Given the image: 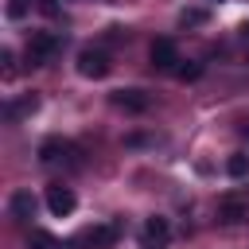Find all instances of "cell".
<instances>
[{"instance_id": "cell-1", "label": "cell", "mask_w": 249, "mask_h": 249, "mask_svg": "<svg viewBox=\"0 0 249 249\" xmlns=\"http://www.w3.org/2000/svg\"><path fill=\"white\" fill-rule=\"evenodd\" d=\"M35 156L43 167H82V148L74 140H62V136H47Z\"/></svg>"}, {"instance_id": "cell-2", "label": "cell", "mask_w": 249, "mask_h": 249, "mask_svg": "<svg viewBox=\"0 0 249 249\" xmlns=\"http://www.w3.org/2000/svg\"><path fill=\"white\" fill-rule=\"evenodd\" d=\"M58 47H62V39L54 31H31V39H27V66H47L58 54Z\"/></svg>"}, {"instance_id": "cell-3", "label": "cell", "mask_w": 249, "mask_h": 249, "mask_svg": "<svg viewBox=\"0 0 249 249\" xmlns=\"http://www.w3.org/2000/svg\"><path fill=\"white\" fill-rule=\"evenodd\" d=\"M117 233H121V226H117V222H105V226H93V230L78 233V237L70 241V249H109V245L117 241Z\"/></svg>"}, {"instance_id": "cell-4", "label": "cell", "mask_w": 249, "mask_h": 249, "mask_svg": "<svg viewBox=\"0 0 249 249\" xmlns=\"http://www.w3.org/2000/svg\"><path fill=\"white\" fill-rule=\"evenodd\" d=\"M109 70H113V62L101 47H82L78 51V74L82 78H105Z\"/></svg>"}, {"instance_id": "cell-5", "label": "cell", "mask_w": 249, "mask_h": 249, "mask_svg": "<svg viewBox=\"0 0 249 249\" xmlns=\"http://www.w3.org/2000/svg\"><path fill=\"white\" fill-rule=\"evenodd\" d=\"M218 222H222V226H241V222H249V198H245V195H222V198H218Z\"/></svg>"}, {"instance_id": "cell-6", "label": "cell", "mask_w": 249, "mask_h": 249, "mask_svg": "<svg viewBox=\"0 0 249 249\" xmlns=\"http://www.w3.org/2000/svg\"><path fill=\"white\" fill-rule=\"evenodd\" d=\"M74 206H78V198H74L70 187H62V183H51V187H47V210H51L54 218L74 214Z\"/></svg>"}, {"instance_id": "cell-7", "label": "cell", "mask_w": 249, "mask_h": 249, "mask_svg": "<svg viewBox=\"0 0 249 249\" xmlns=\"http://www.w3.org/2000/svg\"><path fill=\"white\" fill-rule=\"evenodd\" d=\"M167 237H171L167 218H148V222L140 226V249H163Z\"/></svg>"}, {"instance_id": "cell-8", "label": "cell", "mask_w": 249, "mask_h": 249, "mask_svg": "<svg viewBox=\"0 0 249 249\" xmlns=\"http://www.w3.org/2000/svg\"><path fill=\"white\" fill-rule=\"evenodd\" d=\"M148 58H152L156 70H175V62H179V47H175L171 39H156V43L148 47Z\"/></svg>"}, {"instance_id": "cell-9", "label": "cell", "mask_w": 249, "mask_h": 249, "mask_svg": "<svg viewBox=\"0 0 249 249\" xmlns=\"http://www.w3.org/2000/svg\"><path fill=\"white\" fill-rule=\"evenodd\" d=\"M113 105H117V109H128V113H144V109L152 105V97H148L144 89H117V93H113Z\"/></svg>"}, {"instance_id": "cell-10", "label": "cell", "mask_w": 249, "mask_h": 249, "mask_svg": "<svg viewBox=\"0 0 249 249\" xmlns=\"http://www.w3.org/2000/svg\"><path fill=\"white\" fill-rule=\"evenodd\" d=\"M8 210H12L16 222H31V218H35V198H31V191H16V195L8 198Z\"/></svg>"}, {"instance_id": "cell-11", "label": "cell", "mask_w": 249, "mask_h": 249, "mask_svg": "<svg viewBox=\"0 0 249 249\" xmlns=\"http://www.w3.org/2000/svg\"><path fill=\"white\" fill-rule=\"evenodd\" d=\"M35 109H39V97H35V93H23V97H16V101L4 105V117H8V121H19V117H31Z\"/></svg>"}, {"instance_id": "cell-12", "label": "cell", "mask_w": 249, "mask_h": 249, "mask_svg": "<svg viewBox=\"0 0 249 249\" xmlns=\"http://www.w3.org/2000/svg\"><path fill=\"white\" fill-rule=\"evenodd\" d=\"M27 249H62V245H58L54 233H47V230H31V233H27Z\"/></svg>"}, {"instance_id": "cell-13", "label": "cell", "mask_w": 249, "mask_h": 249, "mask_svg": "<svg viewBox=\"0 0 249 249\" xmlns=\"http://www.w3.org/2000/svg\"><path fill=\"white\" fill-rule=\"evenodd\" d=\"M226 171H230L233 179L249 175V156H241V152H237V156H230V160H226Z\"/></svg>"}, {"instance_id": "cell-14", "label": "cell", "mask_w": 249, "mask_h": 249, "mask_svg": "<svg viewBox=\"0 0 249 249\" xmlns=\"http://www.w3.org/2000/svg\"><path fill=\"white\" fill-rule=\"evenodd\" d=\"M179 23L183 27H198V23H206V12L202 8H183L179 12Z\"/></svg>"}, {"instance_id": "cell-15", "label": "cell", "mask_w": 249, "mask_h": 249, "mask_svg": "<svg viewBox=\"0 0 249 249\" xmlns=\"http://www.w3.org/2000/svg\"><path fill=\"white\" fill-rule=\"evenodd\" d=\"M175 74H179V82H195V78L202 74V62H187V66H175Z\"/></svg>"}, {"instance_id": "cell-16", "label": "cell", "mask_w": 249, "mask_h": 249, "mask_svg": "<svg viewBox=\"0 0 249 249\" xmlns=\"http://www.w3.org/2000/svg\"><path fill=\"white\" fill-rule=\"evenodd\" d=\"M0 74H4V78H12V74H16V54H12L8 47L0 51Z\"/></svg>"}, {"instance_id": "cell-17", "label": "cell", "mask_w": 249, "mask_h": 249, "mask_svg": "<svg viewBox=\"0 0 249 249\" xmlns=\"http://www.w3.org/2000/svg\"><path fill=\"white\" fill-rule=\"evenodd\" d=\"M23 12H27V4H23V0H12V4H8V16H12V19H19Z\"/></svg>"}, {"instance_id": "cell-18", "label": "cell", "mask_w": 249, "mask_h": 249, "mask_svg": "<svg viewBox=\"0 0 249 249\" xmlns=\"http://www.w3.org/2000/svg\"><path fill=\"white\" fill-rule=\"evenodd\" d=\"M241 39H245V43H249V19H245V23H241Z\"/></svg>"}, {"instance_id": "cell-19", "label": "cell", "mask_w": 249, "mask_h": 249, "mask_svg": "<svg viewBox=\"0 0 249 249\" xmlns=\"http://www.w3.org/2000/svg\"><path fill=\"white\" fill-rule=\"evenodd\" d=\"M241 136H245V140H249V121H245V124H241Z\"/></svg>"}]
</instances>
